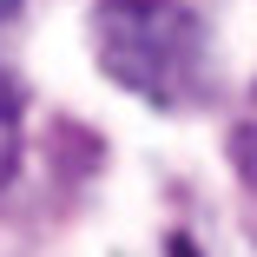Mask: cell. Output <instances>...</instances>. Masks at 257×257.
<instances>
[{
	"label": "cell",
	"instance_id": "5",
	"mask_svg": "<svg viewBox=\"0 0 257 257\" xmlns=\"http://www.w3.org/2000/svg\"><path fill=\"white\" fill-rule=\"evenodd\" d=\"M14 7H20V0H0V20H14Z\"/></svg>",
	"mask_w": 257,
	"mask_h": 257
},
{
	"label": "cell",
	"instance_id": "4",
	"mask_svg": "<svg viewBox=\"0 0 257 257\" xmlns=\"http://www.w3.org/2000/svg\"><path fill=\"white\" fill-rule=\"evenodd\" d=\"M165 257H198V244L191 237H165Z\"/></svg>",
	"mask_w": 257,
	"mask_h": 257
},
{
	"label": "cell",
	"instance_id": "3",
	"mask_svg": "<svg viewBox=\"0 0 257 257\" xmlns=\"http://www.w3.org/2000/svg\"><path fill=\"white\" fill-rule=\"evenodd\" d=\"M231 165L244 172V185H257V125H237V139H231Z\"/></svg>",
	"mask_w": 257,
	"mask_h": 257
},
{
	"label": "cell",
	"instance_id": "1",
	"mask_svg": "<svg viewBox=\"0 0 257 257\" xmlns=\"http://www.w3.org/2000/svg\"><path fill=\"white\" fill-rule=\"evenodd\" d=\"M92 53L112 86L152 106H178L204 79V20L178 0H99Z\"/></svg>",
	"mask_w": 257,
	"mask_h": 257
},
{
	"label": "cell",
	"instance_id": "2",
	"mask_svg": "<svg viewBox=\"0 0 257 257\" xmlns=\"http://www.w3.org/2000/svg\"><path fill=\"white\" fill-rule=\"evenodd\" d=\"M14 172H20V92H14L7 73H0V185Z\"/></svg>",
	"mask_w": 257,
	"mask_h": 257
}]
</instances>
